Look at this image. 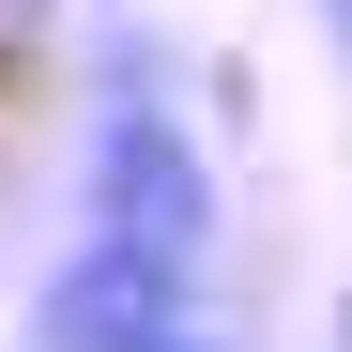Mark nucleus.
<instances>
[{
	"label": "nucleus",
	"mask_w": 352,
	"mask_h": 352,
	"mask_svg": "<svg viewBox=\"0 0 352 352\" xmlns=\"http://www.w3.org/2000/svg\"><path fill=\"white\" fill-rule=\"evenodd\" d=\"M307 16H322V31H337V62H352V0H307Z\"/></svg>",
	"instance_id": "20e7f679"
},
{
	"label": "nucleus",
	"mask_w": 352,
	"mask_h": 352,
	"mask_svg": "<svg viewBox=\"0 0 352 352\" xmlns=\"http://www.w3.org/2000/svg\"><path fill=\"white\" fill-rule=\"evenodd\" d=\"M77 214L107 245H153V261H214V153L184 138V107L153 77H123L77 138Z\"/></svg>",
	"instance_id": "f257e3e1"
},
{
	"label": "nucleus",
	"mask_w": 352,
	"mask_h": 352,
	"mask_svg": "<svg viewBox=\"0 0 352 352\" xmlns=\"http://www.w3.org/2000/svg\"><path fill=\"white\" fill-rule=\"evenodd\" d=\"M184 322H199V261L107 245V230H77L31 291V352H168Z\"/></svg>",
	"instance_id": "f03ea898"
},
{
	"label": "nucleus",
	"mask_w": 352,
	"mask_h": 352,
	"mask_svg": "<svg viewBox=\"0 0 352 352\" xmlns=\"http://www.w3.org/2000/svg\"><path fill=\"white\" fill-rule=\"evenodd\" d=\"M168 352H214V337H199V322H184V337H168Z\"/></svg>",
	"instance_id": "39448f33"
},
{
	"label": "nucleus",
	"mask_w": 352,
	"mask_h": 352,
	"mask_svg": "<svg viewBox=\"0 0 352 352\" xmlns=\"http://www.w3.org/2000/svg\"><path fill=\"white\" fill-rule=\"evenodd\" d=\"M46 31H62V0H0V77H31V62H46Z\"/></svg>",
	"instance_id": "7ed1b4c3"
}]
</instances>
